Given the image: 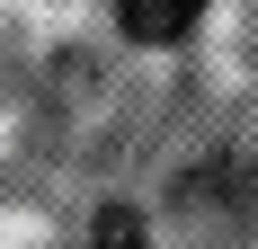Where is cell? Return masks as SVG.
<instances>
[{
    "mask_svg": "<svg viewBox=\"0 0 258 249\" xmlns=\"http://www.w3.org/2000/svg\"><path fill=\"white\" fill-rule=\"evenodd\" d=\"M98 249H143V223H134L125 205H107V214H98Z\"/></svg>",
    "mask_w": 258,
    "mask_h": 249,
    "instance_id": "7a4b0ae2",
    "label": "cell"
},
{
    "mask_svg": "<svg viewBox=\"0 0 258 249\" xmlns=\"http://www.w3.org/2000/svg\"><path fill=\"white\" fill-rule=\"evenodd\" d=\"M196 18H205V0H116V27L134 45H178Z\"/></svg>",
    "mask_w": 258,
    "mask_h": 249,
    "instance_id": "6da1fadb",
    "label": "cell"
}]
</instances>
